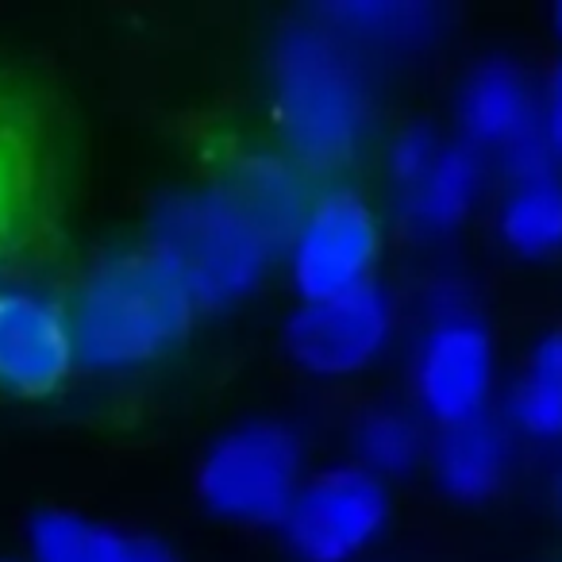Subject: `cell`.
<instances>
[{"label": "cell", "mask_w": 562, "mask_h": 562, "mask_svg": "<svg viewBox=\"0 0 562 562\" xmlns=\"http://www.w3.org/2000/svg\"><path fill=\"white\" fill-rule=\"evenodd\" d=\"M431 431L413 405H374L351 424L355 467L390 485L428 462Z\"/></svg>", "instance_id": "obj_18"}, {"label": "cell", "mask_w": 562, "mask_h": 562, "mask_svg": "<svg viewBox=\"0 0 562 562\" xmlns=\"http://www.w3.org/2000/svg\"><path fill=\"white\" fill-rule=\"evenodd\" d=\"M408 390L413 408L436 428L490 413L497 390V347L462 281L439 278L428 290V321L413 347Z\"/></svg>", "instance_id": "obj_4"}, {"label": "cell", "mask_w": 562, "mask_h": 562, "mask_svg": "<svg viewBox=\"0 0 562 562\" xmlns=\"http://www.w3.org/2000/svg\"><path fill=\"white\" fill-rule=\"evenodd\" d=\"M66 316L81 370L132 374L181 347L196 305L155 250L132 247L101 258L81 278Z\"/></svg>", "instance_id": "obj_2"}, {"label": "cell", "mask_w": 562, "mask_h": 562, "mask_svg": "<svg viewBox=\"0 0 562 562\" xmlns=\"http://www.w3.org/2000/svg\"><path fill=\"white\" fill-rule=\"evenodd\" d=\"M385 227L374 201L355 186L316 189L305 220L281 247L301 301H324L378 281Z\"/></svg>", "instance_id": "obj_6"}, {"label": "cell", "mask_w": 562, "mask_h": 562, "mask_svg": "<svg viewBox=\"0 0 562 562\" xmlns=\"http://www.w3.org/2000/svg\"><path fill=\"white\" fill-rule=\"evenodd\" d=\"M266 78L281 150L313 178L347 170L367 150L378 120L367 55L313 9L273 32Z\"/></svg>", "instance_id": "obj_1"}, {"label": "cell", "mask_w": 562, "mask_h": 562, "mask_svg": "<svg viewBox=\"0 0 562 562\" xmlns=\"http://www.w3.org/2000/svg\"><path fill=\"white\" fill-rule=\"evenodd\" d=\"M443 143L447 139L439 135V127L428 124V120H408V124H401L397 132L390 135V143H385V178L393 181L397 196L405 193V189H413L416 181L431 170V162L439 158Z\"/></svg>", "instance_id": "obj_19"}, {"label": "cell", "mask_w": 562, "mask_h": 562, "mask_svg": "<svg viewBox=\"0 0 562 562\" xmlns=\"http://www.w3.org/2000/svg\"><path fill=\"white\" fill-rule=\"evenodd\" d=\"M305 482V439L290 420H243L220 431L196 462V497L239 528H278Z\"/></svg>", "instance_id": "obj_5"}, {"label": "cell", "mask_w": 562, "mask_h": 562, "mask_svg": "<svg viewBox=\"0 0 562 562\" xmlns=\"http://www.w3.org/2000/svg\"><path fill=\"white\" fill-rule=\"evenodd\" d=\"M497 235L520 258H551L562 250V173H531L505 181L493 212Z\"/></svg>", "instance_id": "obj_17"}, {"label": "cell", "mask_w": 562, "mask_h": 562, "mask_svg": "<svg viewBox=\"0 0 562 562\" xmlns=\"http://www.w3.org/2000/svg\"><path fill=\"white\" fill-rule=\"evenodd\" d=\"M539 132H543L547 147L562 166V58L551 66L547 81L539 86Z\"/></svg>", "instance_id": "obj_20"}, {"label": "cell", "mask_w": 562, "mask_h": 562, "mask_svg": "<svg viewBox=\"0 0 562 562\" xmlns=\"http://www.w3.org/2000/svg\"><path fill=\"white\" fill-rule=\"evenodd\" d=\"M505 424L531 443H562V328L528 347L505 397Z\"/></svg>", "instance_id": "obj_16"}, {"label": "cell", "mask_w": 562, "mask_h": 562, "mask_svg": "<svg viewBox=\"0 0 562 562\" xmlns=\"http://www.w3.org/2000/svg\"><path fill=\"white\" fill-rule=\"evenodd\" d=\"M397 336V301L382 281L324 301H301L281 328L297 370L321 382L367 374Z\"/></svg>", "instance_id": "obj_8"}, {"label": "cell", "mask_w": 562, "mask_h": 562, "mask_svg": "<svg viewBox=\"0 0 562 562\" xmlns=\"http://www.w3.org/2000/svg\"><path fill=\"white\" fill-rule=\"evenodd\" d=\"M459 139L485 158L536 139L539 132V81L513 55H485L462 74L454 93Z\"/></svg>", "instance_id": "obj_10"}, {"label": "cell", "mask_w": 562, "mask_h": 562, "mask_svg": "<svg viewBox=\"0 0 562 562\" xmlns=\"http://www.w3.org/2000/svg\"><path fill=\"white\" fill-rule=\"evenodd\" d=\"M390 516V485L355 462H336L305 474L278 531L297 562H355L385 536Z\"/></svg>", "instance_id": "obj_7"}, {"label": "cell", "mask_w": 562, "mask_h": 562, "mask_svg": "<svg viewBox=\"0 0 562 562\" xmlns=\"http://www.w3.org/2000/svg\"><path fill=\"white\" fill-rule=\"evenodd\" d=\"M490 181V158L462 139H447L431 170L397 196L401 216L420 235H451L474 216Z\"/></svg>", "instance_id": "obj_14"}, {"label": "cell", "mask_w": 562, "mask_h": 562, "mask_svg": "<svg viewBox=\"0 0 562 562\" xmlns=\"http://www.w3.org/2000/svg\"><path fill=\"white\" fill-rule=\"evenodd\" d=\"M32 562H178L162 539L70 508H47L27 528Z\"/></svg>", "instance_id": "obj_15"}, {"label": "cell", "mask_w": 562, "mask_h": 562, "mask_svg": "<svg viewBox=\"0 0 562 562\" xmlns=\"http://www.w3.org/2000/svg\"><path fill=\"white\" fill-rule=\"evenodd\" d=\"M313 12L362 55L367 50L416 55L431 47L451 20V12L436 0H336V4H316Z\"/></svg>", "instance_id": "obj_13"}, {"label": "cell", "mask_w": 562, "mask_h": 562, "mask_svg": "<svg viewBox=\"0 0 562 562\" xmlns=\"http://www.w3.org/2000/svg\"><path fill=\"white\" fill-rule=\"evenodd\" d=\"M147 247L181 281L196 313H220L247 301L278 255L220 181L166 193L150 212Z\"/></svg>", "instance_id": "obj_3"}, {"label": "cell", "mask_w": 562, "mask_h": 562, "mask_svg": "<svg viewBox=\"0 0 562 562\" xmlns=\"http://www.w3.org/2000/svg\"><path fill=\"white\" fill-rule=\"evenodd\" d=\"M513 459V428L501 416L485 413L474 420L436 428L424 467L431 470V482L439 485L443 497L459 505H485L508 485Z\"/></svg>", "instance_id": "obj_11"}, {"label": "cell", "mask_w": 562, "mask_h": 562, "mask_svg": "<svg viewBox=\"0 0 562 562\" xmlns=\"http://www.w3.org/2000/svg\"><path fill=\"white\" fill-rule=\"evenodd\" d=\"M547 497H551V505H554V513L562 516V462L551 470V485H547Z\"/></svg>", "instance_id": "obj_21"}, {"label": "cell", "mask_w": 562, "mask_h": 562, "mask_svg": "<svg viewBox=\"0 0 562 562\" xmlns=\"http://www.w3.org/2000/svg\"><path fill=\"white\" fill-rule=\"evenodd\" d=\"M220 186L232 193V201L250 216V224L281 250L305 220L308 204H313V173L297 166L281 147L273 150H243L232 158L227 173Z\"/></svg>", "instance_id": "obj_12"}, {"label": "cell", "mask_w": 562, "mask_h": 562, "mask_svg": "<svg viewBox=\"0 0 562 562\" xmlns=\"http://www.w3.org/2000/svg\"><path fill=\"white\" fill-rule=\"evenodd\" d=\"M78 370L66 305L32 285L0 290V390L47 397Z\"/></svg>", "instance_id": "obj_9"}, {"label": "cell", "mask_w": 562, "mask_h": 562, "mask_svg": "<svg viewBox=\"0 0 562 562\" xmlns=\"http://www.w3.org/2000/svg\"><path fill=\"white\" fill-rule=\"evenodd\" d=\"M554 32H559V40H562V4H554Z\"/></svg>", "instance_id": "obj_22"}]
</instances>
